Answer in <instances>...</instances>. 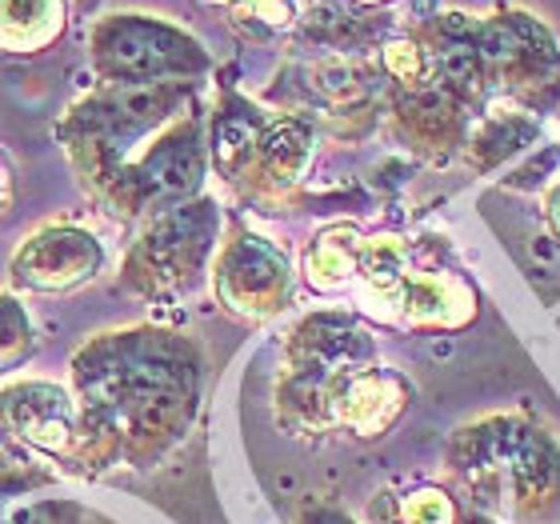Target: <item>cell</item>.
Instances as JSON below:
<instances>
[{"mask_svg":"<svg viewBox=\"0 0 560 524\" xmlns=\"http://www.w3.org/2000/svg\"><path fill=\"white\" fill-rule=\"evenodd\" d=\"M197 357L168 333H120L77 364L93 429L137 461L180 441L197 412Z\"/></svg>","mask_w":560,"mask_h":524,"instance_id":"cell-1","label":"cell"},{"mask_svg":"<svg viewBox=\"0 0 560 524\" xmlns=\"http://www.w3.org/2000/svg\"><path fill=\"white\" fill-rule=\"evenodd\" d=\"M200 176H205V149H200L197 129L185 125L144 152V161L137 168V185L144 188V197L180 200L197 193Z\"/></svg>","mask_w":560,"mask_h":524,"instance_id":"cell-10","label":"cell"},{"mask_svg":"<svg viewBox=\"0 0 560 524\" xmlns=\"http://www.w3.org/2000/svg\"><path fill=\"white\" fill-rule=\"evenodd\" d=\"M357 257H361V236L352 229H328L325 236H316L308 253V280L316 289H340L357 277Z\"/></svg>","mask_w":560,"mask_h":524,"instance_id":"cell-14","label":"cell"},{"mask_svg":"<svg viewBox=\"0 0 560 524\" xmlns=\"http://www.w3.org/2000/svg\"><path fill=\"white\" fill-rule=\"evenodd\" d=\"M409 381L388 373L381 364H369L361 373H352L345 388L337 393V429H349L352 436H385L409 408Z\"/></svg>","mask_w":560,"mask_h":524,"instance_id":"cell-8","label":"cell"},{"mask_svg":"<svg viewBox=\"0 0 560 524\" xmlns=\"http://www.w3.org/2000/svg\"><path fill=\"white\" fill-rule=\"evenodd\" d=\"M444 473L472 509L497 524L560 521V441L521 408L460 424L444 444Z\"/></svg>","mask_w":560,"mask_h":524,"instance_id":"cell-2","label":"cell"},{"mask_svg":"<svg viewBox=\"0 0 560 524\" xmlns=\"http://www.w3.org/2000/svg\"><path fill=\"white\" fill-rule=\"evenodd\" d=\"M0 185H4V168H0Z\"/></svg>","mask_w":560,"mask_h":524,"instance_id":"cell-20","label":"cell"},{"mask_svg":"<svg viewBox=\"0 0 560 524\" xmlns=\"http://www.w3.org/2000/svg\"><path fill=\"white\" fill-rule=\"evenodd\" d=\"M52 24H57V4L52 0H0V28L4 36L12 40H45L52 33Z\"/></svg>","mask_w":560,"mask_h":524,"instance_id":"cell-15","label":"cell"},{"mask_svg":"<svg viewBox=\"0 0 560 524\" xmlns=\"http://www.w3.org/2000/svg\"><path fill=\"white\" fill-rule=\"evenodd\" d=\"M60 509L57 504H36V509H21L9 524H57Z\"/></svg>","mask_w":560,"mask_h":524,"instance_id":"cell-18","label":"cell"},{"mask_svg":"<svg viewBox=\"0 0 560 524\" xmlns=\"http://www.w3.org/2000/svg\"><path fill=\"white\" fill-rule=\"evenodd\" d=\"M33 352V325L12 296H0V373L16 369Z\"/></svg>","mask_w":560,"mask_h":524,"instance_id":"cell-16","label":"cell"},{"mask_svg":"<svg viewBox=\"0 0 560 524\" xmlns=\"http://www.w3.org/2000/svg\"><path fill=\"white\" fill-rule=\"evenodd\" d=\"M260 137H265V125L245 101H229L221 108V117L212 125V152H217V164L224 173H236L245 161H253L260 149Z\"/></svg>","mask_w":560,"mask_h":524,"instance_id":"cell-12","label":"cell"},{"mask_svg":"<svg viewBox=\"0 0 560 524\" xmlns=\"http://www.w3.org/2000/svg\"><path fill=\"white\" fill-rule=\"evenodd\" d=\"M373 524H497L460 497L453 485H412L405 492H381Z\"/></svg>","mask_w":560,"mask_h":524,"instance_id":"cell-11","label":"cell"},{"mask_svg":"<svg viewBox=\"0 0 560 524\" xmlns=\"http://www.w3.org/2000/svg\"><path fill=\"white\" fill-rule=\"evenodd\" d=\"M485 69L497 72L509 89L521 96L560 93V53L552 48L549 33L528 16H504L497 24H485L477 36Z\"/></svg>","mask_w":560,"mask_h":524,"instance_id":"cell-5","label":"cell"},{"mask_svg":"<svg viewBox=\"0 0 560 524\" xmlns=\"http://www.w3.org/2000/svg\"><path fill=\"white\" fill-rule=\"evenodd\" d=\"M221 301L241 316H272L292 292L289 260L260 236H236L217 268Z\"/></svg>","mask_w":560,"mask_h":524,"instance_id":"cell-6","label":"cell"},{"mask_svg":"<svg viewBox=\"0 0 560 524\" xmlns=\"http://www.w3.org/2000/svg\"><path fill=\"white\" fill-rule=\"evenodd\" d=\"M101 268V245L81 229H45L24 241L12 277L28 289H72Z\"/></svg>","mask_w":560,"mask_h":524,"instance_id":"cell-7","label":"cell"},{"mask_svg":"<svg viewBox=\"0 0 560 524\" xmlns=\"http://www.w3.org/2000/svg\"><path fill=\"white\" fill-rule=\"evenodd\" d=\"M217 241V205L188 200L156 217L132 253L129 277L140 292H176L197 277Z\"/></svg>","mask_w":560,"mask_h":524,"instance_id":"cell-3","label":"cell"},{"mask_svg":"<svg viewBox=\"0 0 560 524\" xmlns=\"http://www.w3.org/2000/svg\"><path fill=\"white\" fill-rule=\"evenodd\" d=\"M0 417L9 420L16 436L45 453H65L81 429L65 388L57 385H16L0 396Z\"/></svg>","mask_w":560,"mask_h":524,"instance_id":"cell-9","label":"cell"},{"mask_svg":"<svg viewBox=\"0 0 560 524\" xmlns=\"http://www.w3.org/2000/svg\"><path fill=\"white\" fill-rule=\"evenodd\" d=\"M545 209H549V221H552V229L560 233V185L552 188L549 197H545Z\"/></svg>","mask_w":560,"mask_h":524,"instance_id":"cell-19","label":"cell"},{"mask_svg":"<svg viewBox=\"0 0 560 524\" xmlns=\"http://www.w3.org/2000/svg\"><path fill=\"white\" fill-rule=\"evenodd\" d=\"M96 65L125 84H168L205 69V53L168 24L113 21L96 33Z\"/></svg>","mask_w":560,"mask_h":524,"instance_id":"cell-4","label":"cell"},{"mask_svg":"<svg viewBox=\"0 0 560 524\" xmlns=\"http://www.w3.org/2000/svg\"><path fill=\"white\" fill-rule=\"evenodd\" d=\"M308 152H313V132L296 125V120H284L277 129H265L253 161H260V173H265L269 185H289V181H296L304 173Z\"/></svg>","mask_w":560,"mask_h":524,"instance_id":"cell-13","label":"cell"},{"mask_svg":"<svg viewBox=\"0 0 560 524\" xmlns=\"http://www.w3.org/2000/svg\"><path fill=\"white\" fill-rule=\"evenodd\" d=\"M296 524H357L349 513L340 509H328V504H316V509H304V516Z\"/></svg>","mask_w":560,"mask_h":524,"instance_id":"cell-17","label":"cell"}]
</instances>
